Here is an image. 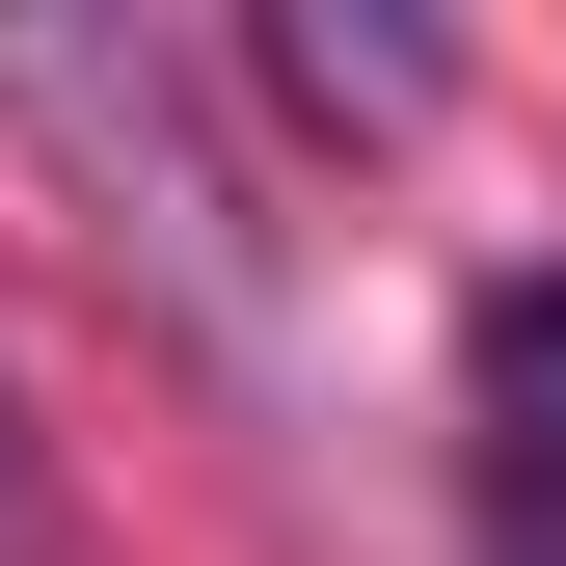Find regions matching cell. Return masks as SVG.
Returning a JSON list of instances; mask_svg holds the SVG:
<instances>
[{
	"label": "cell",
	"mask_w": 566,
	"mask_h": 566,
	"mask_svg": "<svg viewBox=\"0 0 566 566\" xmlns=\"http://www.w3.org/2000/svg\"><path fill=\"white\" fill-rule=\"evenodd\" d=\"M459 405H485V539L566 566V270H485L459 297Z\"/></svg>",
	"instance_id": "obj_1"
},
{
	"label": "cell",
	"mask_w": 566,
	"mask_h": 566,
	"mask_svg": "<svg viewBox=\"0 0 566 566\" xmlns=\"http://www.w3.org/2000/svg\"><path fill=\"white\" fill-rule=\"evenodd\" d=\"M270 108H324V135H405V108H432V28H324V0H297V28H270Z\"/></svg>",
	"instance_id": "obj_2"
},
{
	"label": "cell",
	"mask_w": 566,
	"mask_h": 566,
	"mask_svg": "<svg viewBox=\"0 0 566 566\" xmlns=\"http://www.w3.org/2000/svg\"><path fill=\"white\" fill-rule=\"evenodd\" d=\"M0 566H54V432H28V378H0Z\"/></svg>",
	"instance_id": "obj_3"
}]
</instances>
